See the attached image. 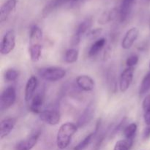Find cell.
Returning <instances> with one entry per match:
<instances>
[{
    "label": "cell",
    "mask_w": 150,
    "mask_h": 150,
    "mask_svg": "<svg viewBox=\"0 0 150 150\" xmlns=\"http://www.w3.org/2000/svg\"><path fill=\"white\" fill-rule=\"evenodd\" d=\"M79 127L76 124L66 122L60 126L57 136V147L60 149H64L69 146L72 137L77 132Z\"/></svg>",
    "instance_id": "cell-1"
},
{
    "label": "cell",
    "mask_w": 150,
    "mask_h": 150,
    "mask_svg": "<svg viewBox=\"0 0 150 150\" xmlns=\"http://www.w3.org/2000/svg\"><path fill=\"white\" fill-rule=\"evenodd\" d=\"M38 74L47 81L55 82L62 79L66 76V70L60 67H49L40 69Z\"/></svg>",
    "instance_id": "cell-2"
},
{
    "label": "cell",
    "mask_w": 150,
    "mask_h": 150,
    "mask_svg": "<svg viewBox=\"0 0 150 150\" xmlns=\"http://www.w3.org/2000/svg\"><path fill=\"white\" fill-rule=\"evenodd\" d=\"M16 46V32L13 29L7 31L4 34L0 45V53L7 55L13 51Z\"/></svg>",
    "instance_id": "cell-3"
},
{
    "label": "cell",
    "mask_w": 150,
    "mask_h": 150,
    "mask_svg": "<svg viewBox=\"0 0 150 150\" xmlns=\"http://www.w3.org/2000/svg\"><path fill=\"white\" fill-rule=\"evenodd\" d=\"M16 100V91L13 86H9L2 92L0 99V108L1 111L10 108Z\"/></svg>",
    "instance_id": "cell-4"
},
{
    "label": "cell",
    "mask_w": 150,
    "mask_h": 150,
    "mask_svg": "<svg viewBox=\"0 0 150 150\" xmlns=\"http://www.w3.org/2000/svg\"><path fill=\"white\" fill-rule=\"evenodd\" d=\"M134 74V67H127L122 72L120 77V89L122 93L125 92L131 85Z\"/></svg>",
    "instance_id": "cell-5"
},
{
    "label": "cell",
    "mask_w": 150,
    "mask_h": 150,
    "mask_svg": "<svg viewBox=\"0 0 150 150\" xmlns=\"http://www.w3.org/2000/svg\"><path fill=\"white\" fill-rule=\"evenodd\" d=\"M41 121L50 125H57L61 120L60 114L54 110H44L39 114Z\"/></svg>",
    "instance_id": "cell-6"
},
{
    "label": "cell",
    "mask_w": 150,
    "mask_h": 150,
    "mask_svg": "<svg viewBox=\"0 0 150 150\" xmlns=\"http://www.w3.org/2000/svg\"><path fill=\"white\" fill-rule=\"evenodd\" d=\"M95 105L94 104V103H91L89 105H87L86 108L84 109V111H83V113L81 114V115L79 117V120H78L77 123H76V125L78 127H85L87 124H89L90 122V121L92 120V117H93L94 114H95Z\"/></svg>",
    "instance_id": "cell-7"
},
{
    "label": "cell",
    "mask_w": 150,
    "mask_h": 150,
    "mask_svg": "<svg viewBox=\"0 0 150 150\" xmlns=\"http://www.w3.org/2000/svg\"><path fill=\"white\" fill-rule=\"evenodd\" d=\"M136 3V0H122L119 10V20L121 23H124L127 20L131 13L133 7Z\"/></svg>",
    "instance_id": "cell-8"
},
{
    "label": "cell",
    "mask_w": 150,
    "mask_h": 150,
    "mask_svg": "<svg viewBox=\"0 0 150 150\" xmlns=\"http://www.w3.org/2000/svg\"><path fill=\"white\" fill-rule=\"evenodd\" d=\"M139 35V30L138 28L133 27L126 32L122 41V48L125 50H128L134 44L135 41L137 40Z\"/></svg>",
    "instance_id": "cell-9"
},
{
    "label": "cell",
    "mask_w": 150,
    "mask_h": 150,
    "mask_svg": "<svg viewBox=\"0 0 150 150\" xmlns=\"http://www.w3.org/2000/svg\"><path fill=\"white\" fill-rule=\"evenodd\" d=\"M40 133H36L28 137L27 139L19 142L16 145V150H31L38 143V139L40 137Z\"/></svg>",
    "instance_id": "cell-10"
},
{
    "label": "cell",
    "mask_w": 150,
    "mask_h": 150,
    "mask_svg": "<svg viewBox=\"0 0 150 150\" xmlns=\"http://www.w3.org/2000/svg\"><path fill=\"white\" fill-rule=\"evenodd\" d=\"M38 86V80L37 77L32 76L28 79L25 86L24 91V99L26 103L32 100V98L35 95V91L36 90Z\"/></svg>",
    "instance_id": "cell-11"
},
{
    "label": "cell",
    "mask_w": 150,
    "mask_h": 150,
    "mask_svg": "<svg viewBox=\"0 0 150 150\" xmlns=\"http://www.w3.org/2000/svg\"><path fill=\"white\" fill-rule=\"evenodd\" d=\"M76 83L78 86L85 92H90L95 88V83L93 79L86 75H81L76 78Z\"/></svg>",
    "instance_id": "cell-12"
},
{
    "label": "cell",
    "mask_w": 150,
    "mask_h": 150,
    "mask_svg": "<svg viewBox=\"0 0 150 150\" xmlns=\"http://www.w3.org/2000/svg\"><path fill=\"white\" fill-rule=\"evenodd\" d=\"M17 0H7L0 9V23L5 21L16 8Z\"/></svg>",
    "instance_id": "cell-13"
},
{
    "label": "cell",
    "mask_w": 150,
    "mask_h": 150,
    "mask_svg": "<svg viewBox=\"0 0 150 150\" xmlns=\"http://www.w3.org/2000/svg\"><path fill=\"white\" fill-rule=\"evenodd\" d=\"M16 124V119L15 118H7L2 120L0 125V139H3L7 137Z\"/></svg>",
    "instance_id": "cell-14"
},
{
    "label": "cell",
    "mask_w": 150,
    "mask_h": 150,
    "mask_svg": "<svg viewBox=\"0 0 150 150\" xmlns=\"http://www.w3.org/2000/svg\"><path fill=\"white\" fill-rule=\"evenodd\" d=\"M44 103V96L41 93H37L31 100L29 110L35 114H39L41 112L40 108Z\"/></svg>",
    "instance_id": "cell-15"
},
{
    "label": "cell",
    "mask_w": 150,
    "mask_h": 150,
    "mask_svg": "<svg viewBox=\"0 0 150 150\" xmlns=\"http://www.w3.org/2000/svg\"><path fill=\"white\" fill-rule=\"evenodd\" d=\"M119 16V10L117 8L111 9L110 10H106V11L103 12L100 16L99 19H98V23L100 24H106V23H109L111 21L114 20L117 18Z\"/></svg>",
    "instance_id": "cell-16"
},
{
    "label": "cell",
    "mask_w": 150,
    "mask_h": 150,
    "mask_svg": "<svg viewBox=\"0 0 150 150\" xmlns=\"http://www.w3.org/2000/svg\"><path fill=\"white\" fill-rule=\"evenodd\" d=\"M92 23H93V19H92V18H86V19H84V20L78 26L74 35H76V36L81 38L82 35H84V34L86 33L87 32H89V29L92 27Z\"/></svg>",
    "instance_id": "cell-17"
},
{
    "label": "cell",
    "mask_w": 150,
    "mask_h": 150,
    "mask_svg": "<svg viewBox=\"0 0 150 150\" xmlns=\"http://www.w3.org/2000/svg\"><path fill=\"white\" fill-rule=\"evenodd\" d=\"M67 1H70L69 0H52L50 1L42 10V17H46L51 13H52L54 10L57 9L58 7H61L64 4H65Z\"/></svg>",
    "instance_id": "cell-18"
},
{
    "label": "cell",
    "mask_w": 150,
    "mask_h": 150,
    "mask_svg": "<svg viewBox=\"0 0 150 150\" xmlns=\"http://www.w3.org/2000/svg\"><path fill=\"white\" fill-rule=\"evenodd\" d=\"M105 44H106V40H105V38H102L97 40L92 44L90 48H89V53H88L89 54V57H94L98 55L100 53V51H102L103 48L105 46Z\"/></svg>",
    "instance_id": "cell-19"
},
{
    "label": "cell",
    "mask_w": 150,
    "mask_h": 150,
    "mask_svg": "<svg viewBox=\"0 0 150 150\" xmlns=\"http://www.w3.org/2000/svg\"><path fill=\"white\" fill-rule=\"evenodd\" d=\"M107 85L111 92L115 94L117 92V75L113 70H108L106 73Z\"/></svg>",
    "instance_id": "cell-20"
},
{
    "label": "cell",
    "mask_w": 150,
    "mask_h": 150,
    "mask_svg": "<svg viewBox=\"0 0 150 150\" xmlns=\"http://www.w3.org/2000/svg\"><path fill=\"white\" fill-rule=\"evenodd\" d=\"M42 38V31L39 26H33L30 30V45L39 44Z\"/></svg>",
    "instance_id": "cell-21"
},
{
    "label": "cell",
    "mask_w": 150,
    "mask_h": 150,
    "mask_svg": "<svg viewBox=\"0 0 150 150\" xmlns=\"http://www.w3.org/2000/svg\"><path fill=\"white\" fill-rule=\"evenodd\" d=\"M29 54H30V59L33 62L39 61L40 59L41 54H42V45L40 44H35V45H30L29 48Z\"/></svg>",
    "instance_id": "cell-22"
},
{
    "label": "cell",
    "mask_w": 150,
    "mask_h": 150,
    "mask_svg": "<svg viewBox=\"0 0 150 150\" xmlns=\"http://www.w3.org/2000/svg\"><path fill=\"white\" fill-rule=\"evenodd\" d=\"M138 126L136 123L133 122L130 124L129 125L126 126L123 131V134H124L125 137L127 140H133L134 139L135 136H136V131H137Z\"/></svg>",
    "instance_id": "cell-23"
},
{
    "label": "cell",
    "mask_w": 150,
    "mask_h": 150,
    "mask_svg": "<svg viewBox=\"0 0 150 150\" xmlns=\"http://www.w3.org/2000/svg\"><path fill=\"white\" fill-rule=\"evenodd\" d=\"M79 50L76 48H70L66 51L65 54H64V61L68 64L76 62L79 59Z\"/></svg>",
    "instance_id": "cell-24"
},
{
    "label": "cell",
    "mask_w": 150,
    "mask_h": 150,
    "mask_svg": "<svg viewBox=\"0 0 150 150\" xmlns=\"http://www.w3.org/2000/svg\"><path fill=\"white\" fill-rule=\"evenodd\" d=\"M95 133H89L88 136H86L81 142H79L74 148L73 150H83L86 149L91 143H92V140H93L94 137H95Z\"/></svg>",
    "instance_id": "cell-25"
},
{
    "label": "cell",
    "mask_w": 150,
    "mask_h": 150,
    "mask_svg": "<svg viewBox=\"0 0 150 150\" xmlns=\"http://www.w3.org/2000/svg\"><path fill=\"white\" fill-rule=\"evenodd\" d=\"M149 91H150V71L144 76L142 80L140 87H139V95H143L147 93Z\"/></svg>",
    "instance_id": "cell-26"
},
{
    "label": "cell",
    "mask_w": 150,
    "mask_h": 150,
    "mask_svg": "<svg viewBox=\"0 0 150 150\" xmlns=\"http://www.w3.org/2000/svg\"><path fill=\"white\" fill-rule=\"evenodd\" d=\"M133 144V140L123 139L120 140L116 143L114 147V150H130Z\"/></svg>",
    "instance_id": "cell-27"
},
{
    "label": "cell",
    "mask_w": 150,
    "mask_h": 150,
    "mask_svg": "<svg viewBox=\"0 0 150 150\" xmlns=\"http://www.w3.org/2000/svg\"><path fill=\"white\" fill-rule=\"evenodd\" d=\"M19 76V72L15 69H8L4 73V79L7 81H15Z\"/></svg>",
    "instance_id": "cell-28"
},
{
    "label": "cell",
    "mask_w": 150,
    "mask_h": 150,
    "mask_svg": "<svg viewBox=\"0 0 150 150\" xmlns=\"http://www.w3.org/2000/svg\"><path fill=\"white\" fill-rule=\"evenodd\" d=\"M103 29L102 28H96L95 29L90 30L86 34V38L89 40H95L100 37V35L102 34Z\"/></svg>",
    "instance_id": "cell-29"
},
{
    "label": "cell",
    "mask_w": 150,
    "mask_h": 150,
    "mask_svg": "<svg viewBox=\"0 0 150 150\" xmlns=\"http://www.w3.org/2000/svg\"><path fill=\"white\" fill-rule=\"evenodd\" d=\"M139 62V57L136 54H133L128 57L126 60V65L127 67H134Z\"/></svg>",
    "instance_id": "cell-30"
},
{
    "label": "cell",
    "mask_w": 150,
    "mask_h": 150,
    "mask_svg": "<svg viewBox=\"0 0 150 150\" xmlns=\"http://www.w3.org/2000/svg\"><path fill=\"white\" fill-rule=\"evenodd\" d=\"M142 108L144 112L150 111V94L146 95L142 102Z\"/></svg>",
    "instance_id": "cell-31"
},
{
    "label": "cell",
    "mask_w": 150,
    "mask_h": 150,
    "mask_svg": "<svg viewBox=\"0 0 150 150\" xmlns=\"http://www.w3.org/2000/svg\"><path fill=\"white\" fill-rule=\"evenodd\" d=\"M111 51H112V50H111L110 45H108L106 48H105V49H104V52H103V60H107L108 59H109L110 56H111Z\"/></svg>",
    "instance_id": "cell-32"
},
{
    "label": "cell",
    "mask_w": 150,
    "mask_h": 150,
    "mask_svg": "<svg viewBox=\"0 0 150 150\" xmlns=\"http://www.w3.org/2000/svg\"><path fill=\"white\" fill-rule=\"evenodd\" d=\"M144 120L146 126L150 125V111L144 112Z\"/></svg>",
    "instance_id": "cell-33"
},
{
    "label": "cell",
    "mask_w": 150,
    "mask_h": 150,
    "mask_svg": "<svg viewBox=\"0 0 150 150\" xmlns=\"http://www.w3.org/2000/svg\"><path fill=\"white\" fill-rule=\"evenodd\" d=\"M150 138V125H147L145 128L143 134V139L144 140H147L148 139Z\"/></svg>",
    "instance_id": "cell-34"
},
{
    "label": "cell",
    "mask_w": 150,
    "mask_h": 150,
    "mask_svg": "<svg viewBox=\"0 0 150 150\" xmlns=\"http://www.w3.org/2000/svg\"><path fill=\"white\" fill-rule=\"evenodd\" d=\"M69 1H77V0H69Z\"/></svg>",
    "instance_id": "cell-35"
},
{
    "label": "cell",
    "mask_w": 150,
    "mask_h": 150,
    "mask_svg": "<svg viewBox=\"0 0 150 150\" xmlns=\"http://www.w3.org/2000/svg\"><path fill=\"white\" fill-rule=\"evenodd\" d=\"M149 69H150V62H149Z\"/></svg>",
    "instance_id": "cell-36"
},
{
    "label": "cell",
    "mask_w": 150,
    "mask_h": 150,
    "mask_svg": "<svg viewBox=\"0 0 150 150\" xmlns=\"http://www.w3.org/2000/svg\"><path fill=\"white\" fill-rule=\"evenodd\" d=\"M147 1H150V0H147Z\"/></svg>",
    "instance_id": "cell-37"
}]
</instances>
